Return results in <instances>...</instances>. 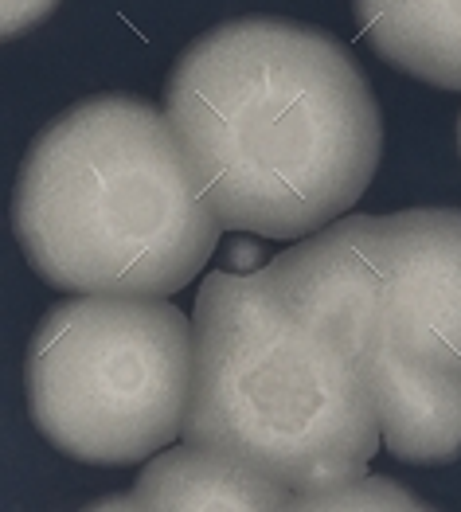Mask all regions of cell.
<instances>
[{
    "label": "cell",
    "instance_id": "7",
    "mask_svg": "<svg viewBox=\"0 0 461 512\" xmlns=\"http://www.w3.org/2000/svg\"><path fill=\"white\" fill-rule=\"evenodd\" d=\"M379 419V442L415 466L461 458V372H438L383 348L364 360Z\"/></svg>",
    "mask_w": 461,
    "mask_h": 512
},
{
    "label": "cell",
    "instance_id": "1",
    "mask_svg": "<svg viewBox=\"0 0 461 512\" xmlns=\"http://www.w3.org/2000/svg\"><path fill=\"white\" fill-rule=\"evenodd\" d=\"M165 118L219 227L297 239L376 176L383 126L352 55L290 20H231L192 43Z\"/></svg>",
    "mask_w": 461,
    "mask_h": 512
},
{
    "label": "cell",
    "instance_id": "12",
    "mask_svg": "<svg viewBox=\"0 0 461 512\" xmlns=\"http://www.w3.org/2000/svg\"><path fill=\"white\" fill-rule=\"evenodd\" d=\"M458 137H461V129H458Z\"/></svg>",
    "mask_w": 461,
    "mask_h": 512
},
{
    "label": "cell",
    "instance_id": "6",
    "mask_svg": "<svg viewBox=\"0 0 461 512\" xmlns=\"http://www.w3.org/2000/svg\"><path fill=\"white\" fill-rule=\"evenodd\" d=\"M266 278L286 309L329 333L360 368L383 341V251L379 219L352 215L317 227L274 258Z\"/></svg>",
    "mask_w": 461,
    "mask_h": 512
},
{
    "label": "cell",
    "instance_id": "3",
    "mask_svg": "<svg viewBox=\"0 0 461 512\" xmlns=\"http://www.w3.org/2000/svg\"><path fill=\"white\" fill-rule=\"evenodd\" d=\"M192 333L184 442L270 473L290 497L368 473L379 419L364 368L282 305L266 266L211 270Z\"/></svg>",
    "mask_w": 461,
    "mask_h": 512
},
{
    "label": "cell",
    "instance_id": "10",
    "mask_svg": "<svg viewBox=\"0 0 461 512\" xmlns=\"http://www.w3.org/2000/svg\"><path fill=\"white\" fill-rule=\"evenodd\" d=\"M290 509H333V512H356V509H422V501H415L399 481L387 477H348L336 485H321V489H301L290 497Z\"/></svg>",
    "mask_w": 461,
    "mask_h": 512
},
{
    "label": "cell",
    "instance_id": "4",
    "mask_svg": "<svg viewBox=\"0 0 461 512\" xmlns=\"http://www.w3.org/2000/svg\"><path fill=\"white\" fill-rule=\"evenodd\" d=\"M192 321L161 298L83 294L55 305L28 348V411L63 454L133 466L184 430Z\"/></svg>",
    "mask_w": 461,
    "mask_h": 512
},
{
    "label": "cell",
    "instance_id": "5",
    "mask_svg": "<svg viewBox=\"0 0 461 512\" xmlns=\"http://www.w3.org/2000/svg\"><path fill=\"white\" fill-rule=\"evenodd\" d=\"M383 348L461 372V212L411 208L379 219Z\"/></svg>",
    "mask_w": 461,
    "mask_h": 512
},
{
    "label": "cell",
    "instance_id": "2",
    "mask_svg": "<svg viewBox=\"0 0 461 512\" xmlns=\"http://www.w3.org/2000/svg\"><path fill=\"white\" fill-rule=\"evenodd\" d=\"M12 223L43 282L122 298L184 290L223 231L165 114L118 94L67 110L36 137Z\"/></svg>",
    "mask_w": 461,
    "mask_h": 512
},
{
    "label": "cell",
    "instance_id": "9",
    "mask_svg": "<svg viewBox=\"0 0 461 512\" xmlns=\"http://www.w3.org/2000/svg\"><path fill=\"white\" fill-rule=\"evenodd\" d=\"M364 36L422 83L461 90V0H356Z\"/></svg>",
    "mask_w": 461,
    "mask_h": 512
},
{
    "label": "cell",
    "instance_id": "11",
    "mask_svg": "<svg viewBox=\"0 0 461 512\" xmlns=\"http://www.w3.org/2000/svg\"><path fill=\"white\" fill-rule=\"evenodd\" d=\"M59 0H0V40H12L28 28L43 24Z\"/></svg>",
    "mask_w": 461,
    "mask_h": 512
},
{
    "label": "cell",
    "instance_id": "8",
    "mask_svg": "<svg viewBox=\"0 0 461 512\" xmlns=\"http://www.w3.org/2000/svg\"><path fill=\"white\" fill-rule=\"evenodd\" d=\"M129 497L133 509H290V489L282 481L192 442L153 458Z\"/></svg>",
    "mask_w": 461,
    "mask_h": 512
}]
</instances>
